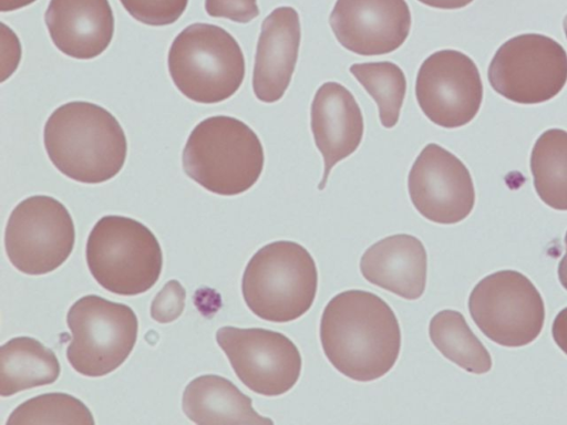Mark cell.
<instances>
[{"label": "cell", "instance_id": "obj_1", "mask_svg": "<svg viewBox=\"0 0 567 425\" xmlns=\"http://www.w3.org/2000/svg\"><path fill=\"white\" fill-rule=\"evenodd\" d=\"M320 341L336 370L351 380L369 382L394 366L401 349V330L383 299L364 290H347L326 305Z\"/></svg>", "mask_w": 567, "mask_h": 425}, {"label": "cell", "instance_id": "obj_2", "mask_svg": "<svg viewBox=\"0 0 567 425\" xmlns=\"http://www.w3.org/2000/svg\"><path fill=\"white\" fill-rule=\"evenodd\" d=\"M43 143L55 168L84 184L115 177L127 154L125 133L115 116L85 101L54 110L45 122Z\"/></svg>", "mask_w": 567, "mask_h": 425}, {"label": "cell", "instance_id": "obj_3", "mask_svg": "<svg viewBox=\"0 0 567 425\" xmlns=\"http://www.w3.org/2000/svg\"><path fill=\"white\" fill-rule=\"evenodd\" d=\"M265 155L257 134L243 121L216 115L199 122L183 149L186 175L217 195L247 191L259 179Z\"/></svg>", "mask_w": 567, "mask_h": 425}, {"label": "cell", "instance_id": "obj_4", "mask_svg": "<svg viewBox=\"0 0 567 425\" xmlns=\"http://www.w3.org/2000/svg\"><path fill=\"white\" fill-rule=\"evenodd\" d=\"M318 271L311 255L293 241H274L248 261L241 280L244 300L258 318L289 322L312 305Z\"/></svg>", "mask_w": 567, "mask_h": 425}, {"label": "cell", "instance_id": "obj_5", "mask_svg": "<svg viewBox=\"0 0 567 425\" xmlns=\"http://www.w3.org/2000/svg\"><path fill=\"white\" fill-rule=\"evenodd\" d=\"M167 65L177 90L203 104L233 96L245 77V58L236 39L225 29L193 23L171 44Z\"/></svg>", "mask_w": 567, "mask_h": 425}, {"label": "cell", "instance_id": "obj_6", "mask_svg": "<svg viewBox=\"0 0 567 425\" xmlns=\"http://www.w3.org/2000/svg\"><path fill=\"white\" fill-rule=\"evenodd\" d=\"M86 262L97 283L110 292L136 296L159 278L163 255L158 240L142 222L124 216H104L86 242Z\"/></svg>", "mask_w": 567, "mask_h": 425}, {"label": "cell", "instance_id": "obj_7", "mask_svg": "<svg viewBox=\"0 0 567 425\" xmlns=\"http://www.w3.org/2000/svg\"><path fill=\"white\" fill-rule=\"evenodd\" d=\"M66 322L72 332L66 357L84 376H104L116 370L137 339L138 321L134 311L95 294L76 300L68 311Z\"/></svg>", "mask_w": 567, "mask_h": 425}, {"label": "cell", "instance_id": "obj_8", "mask_svg": "<svg viewBox=\"0 0 567 425\" xmlns=\"http://www.w3.org/2000/svg\"><path fill=\"white\" fill-rule=\"evenodd\" d=\"M470 314L493 342L518 348L533 342L545 321L543 298L533 282L515 270L483 278L468 298Z\"/></svg>", "mask_w": 567, "mask_h": 425}, {"label": "cell", "instance_id": "obj_9", "mask_svg": "<svg viewBox=\"0 0 567 425\" xmlns=\"http://www.w3.org/2000/svg\"><path fill=\"white\" fill-rule=\"evenodd\" d=\"M487 76L491 86L512 102L543 103L555 97L567 82V53L544 34H519L498 48Z\"/></svg>", "mask_w": 567, "mask_h": 425}, {"label": "cell", "instance_id": "obj_10", "mask_svg": "<svg viewBox=\"0 0 567 425\" xmlns=\"http://www.w3.org/2000/svg\"><path fill=\"white\" fill-rule=\"evenodd\" d=\"M74 241L70 212L62 203L45 195L20 201L11 211L4 232L10 262L31 276L59 268L71 255Z\"/></svg>", "mask_w": 567, "mask_h": 425}, {"label": "cell", "instance_id": "obj_11", "mask_svg": "<svg viewBox=\"0 0 567 425\" xmlns=\"http://www.w3.org/2000/svg\"><path fill=\"white\" fill-rule=\"evenodd\" d=\"M216 341L237 377L257 394H285L299 380L302 366L300 352L280 332L223 326L216 332Z\"/></svg>", "mask_w": 567, "mask_h": 425}, {"label": "cell", "instance_id": "obj_12", "mask_svg": "<svg viewBox=\"0 0 567 425\" xmlns=\"http://www.w3.org/2000/svg\"><path fill=\"white\" fill-rule=\"evenodd\" d=\"M415 96L434 124L455 128L470 123L483 100V83L474 61L456 50H440L421 64Z\"/></svg>", "mask_w": 567, "mask_h": 425}, {"label": "cell", "instance_id": "obj_13", "mask_svg": "<svg viewBox=\"0 0 567 425\" xmlns=\"http://www.w3.org/2000/svg\"><path fill=\"white\" fill-rule=\"evenodd\" d=\"M415 209L436 224L465 219L475 204V189L466 166L442 146L430 143L414 160L408 177Z\"/></svg>", "mask_w": 567, "mask_h": 425}, {"label": "cell", "instance_id": "obj_14", "mask_svg": "<svg viewBox=\"0 0 567 425\" xmlns=\"http://www.w3.org/2000/svg\"><path fill=\"white\" fill-rule=\"evenodd\" d=\"M338 42L360 55L399 49L411 28L405 0H337L329 18Z\"/></svg>", "mask_w": 567, "mask_h": 425}, {"label": "cell", "instance_id": "obj_15", "mask_svg": "<svg viewBox=\"0 0 567 425\" xmlns=\"http://www.w3.org/2000/svg\"><path fill=\"white\" fill-rule=\"evenodd\" d=\"M310 117L313 139L324 162L323 176L318 186L322 190L333 166L359 147L364 123L352 93L337 82H326L317 90Z\"/></svg>", "mask_w": 567, "mask_h": 425}, {"label": "cell", "instance_id": "obj_16", "mask_svg": "<svg viewBox=\"0 0 567 425\" xmlns=\"http://www.w3.org/2000/svg\"><path fill=\"white\" fill-rule=\"evenodd\" d=\"M301 27L292 7L275 9L261 24L252 72L255 96L279 101L287 91L298 59Z\"/></svg>", "mask_w": 567, "mask_h": 425}, {"label": "cell", "instance_id": "obj_17", "mask_svg": "<svg viewBox=\"0 0 567 425\" xmlns=\"http://www.w3.org/2000/svg\"><path fill=\"white\" fill-rule=\"evenodd\" d=\"M44 20L53 44L74 59L96 58L113 39L109 0H50Z\"/></svg>", "mask_w": 567, "mask_h": 425}, {"label": "cell", "instance_id": "obj_18", "mask_svg": "<svg viewBox=\"0 0 567 425\" xmlns=\"http://www.w3.org/2000/svg\"><path fill=\"white\" fill-rule=\"evenodd\" d=\"M360 271L370 283L406 300H416L426 286V250L412 235H392L364 251Z\"/></svg>", "mask_w": 567, "mask_h": 425}, {"label": "cell", "instance_id": "obj_19", "mask_svg": "<svg viewBox=\"0 0 567 425\" xmlns=\"http://www.w3.org/2000/svg\"><path fill=\"white\" fill-rule=\"evenodd\" d=\"M182 407L195 424H258L270 425V418L260 416L251 398L229 380L214 374L200 375L184 390Z\"/></svg>", "mask_w": 567, "mask_h": 425}, {"label": "cell", "instance_id": "obj_20", "mask_svg": "<svg viewBox=\"0 0 567 425\" xmlns=\"http://www.w3.org/2000/svg\"><path fill=\"white\" fill-rule=\"evenodd\" d=\"M60 363L52 350L30 336L9 340L0 349V394L18 392L54 383Z\"/></svg>", "mask_w": 567, "mask_h": 425}, {"label": "cell", "instance_id": "obj_21", "mask_svg": "<svg viewBox=\"0 0 567 425\" xmlns=\"http://www.w3.org/2000/svg\"><path fill=\"white\" fill-rule=\"evenodd\" d=\"M429 334L434 346L465 371L484 374L492 369V357L470 329L464 315L455 310H442L430 321Z\"/></svg>", "mask_w": 567, "mask_h": 425}, {"label": "cell", "instance_id": "obj_22", "mask_svg": "<svg viewBox=\"0 0 567 425\" xmlns=\"http://www.w3.org/2000/svg\"><path fill=\"white\" fill-rule=\"evenodd\" d=\"M530 172L539 198L549 207L567 210V132L545 131L535 142Z\"/></svg>", "mask_w": 567, "mask_h": 425}, {"label": "cell", "instance_id": "obj_23", "mask_svg": "<svg viewBox=\"0 0 567 425\" xmlns=\"http://www.w3.org/2000/svg\"><path fill=\"white\" fill-rule=\"evenodd\" d=\"M351 74L375 101L383 127H393L400 117L405 97L406 80L401 68L392 62L355 63Z\"/></svg>", "mask_w": 567, "mask_h": 425}, {"label": "cell", "instance_id": "obj_24", "mask_svg": "<svg viewBox=\"0 0 567 425\" xmlns=\"http://www.w3.org/2000/svg\"><path fill=\"white\" fill-rule=\"evenodd\" d=\"M22 424L93 425L94 418L79 398L66 393H47L20 404L6 422V425Z\"/></svg>", "mask_w": 567, "mask_h": 425}, {"label": "cell", "instance_id": "obj_25", "mask_svg": "<svg viewBox=\"0 0 567 425\" xmlns=\"http://www.w3.org/2000/svg\"><path fill=\"white\" fill-rule=\"evenodd\" d=\"M137 21L153 27L168 25L186 10L188 0H120Z\"/></svg>", "mask_w": 567, "mask_h": 425}, {"label": "cell", "instance_id": "obj_26", "mask_svg": "<svg viewBox=\"0 0 567 425\" xmlns=\"http://www.w3.org/2000/svg\"><path fill=\"white\" fill-rule=\"evenodd\" d=\"M186 292L177 280H169L155 296L151 304V317L156 322L168 323L183 313Z\"/></svg>", "mask_w": 567, "mask_h": 425}, {"label": "cell", "instance_id": "obj_27", "mask_svg": "<svg viewBox=\"0 0 567 425\" xmlns=\"http://www.w3.org/2000/svg\"><path fill=\"white\" fill-rule=\"evenodd\" d=\"M205 10L213 18L248 23L259 14L257 0H205Z\"/></svg>", "mask_w": 567, "mask_h": 425}, {"label": "cell", "instance_id": "obj_28", "mask_svg": "<svg viewBox=\"0 0 567 425\" xmlns=\"http://www.w3.org/2000/svg\"><path fill=\"white\" fill-rule=\"evenodd\" d=\"M551 334L558 348L567 354V307L554 319Z\"/></svg>", "mask_w": 567, "mask_h": 425}, {"label": "cell", "instance_id": "obj_29", "mask_svg": "<svg viewBox=\"0 0 567 425\" xmlns=\"http://www.w3.org/2000/svg\"><path fill=\"white\" fill-rule=\"evenodd\" d=\"M421 3L436 9H460L468 6L473 0H419Z\"/></svg>", "mask_w": 567, "mask_h": 425}, {"label": "cell", "instance_id": "obj_30", "mask_svg": "<svg viewBox=\"0 0 567 425\" xmlns=\"http://www.w3.org/2000/svg\"><path fill=\"white\" fill-rule=\"evenodd\" d=\"M35 0H0V11L8 12L21 9L34 2Z\"/></svg>", "mask_w": 567, "mask_h": 425}, {"label": "cell", "instance_id": "obj_31", "mask_svg": "<svg viewBox=\"0 0 567 425\" xmlns=\"http://www.w3.org/2000/svg\"><path fill=\"white\" fill-rule=\"evenodd\" d=\"M566 252L558 265V279L561 286L567 290V232L565 235Z\"/></svg>", "mask_w": 567, "mask_h": 425}, {"label": "cell", "instance_id": "obj_32", "mask_svg": "<svg viewBox=\"0 0 567 425\" xmlns=\"http://www.w3.org/2000/svg\"><path fill=\"white\" fill-rule=\"evenodd\" d=\"M563 25H564V31H565V34H566V38H567V15L564 19Z\"/></svg>", "mask_w": 567, "mask_h": 425}]
</instances>
